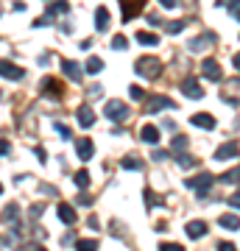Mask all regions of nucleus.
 Wrapping results in <instances>:
<instances>
[{"instance_id":"41","label":"nucleus","mask_w":240,"mask_h":251,"mask_svg":"<svg viewBox=\"0 0 240 251\" xmlns=\"http://www.w3.org/2000/svg\"><path fill=\"white\" fill-rule=\"evenodd\" d=\"M160 3H162V9H176L179 6L176 0H160Z\"/></svg>"},{"instance_id":"26","label":"nucleus","mask_w":240,"mask_h":251,"mask_svg":"<svg viewBox=\"0 0 240 251\" xmlns=\"http://www.w3.org/2000/svg\"><path fill=\"white\" fill-rule=\"evenodd\" d=\"M17 218H20V206L17 204H9L6 209H3V221H11V224H14Z\"/></svg>"},{"instance_id":"33","label":"nucleus","mask_w":240,"mask_h":251,"mask_svg":"<svg viewBox=\"0 0 240 251\" xmlns=\"http://www.w3.org/2000/svg\"><path fill=\"white\" fill-rule=\"evenodd\" d=\"M129 95H132V100H142V98H145V90H142V87H137V84H134L132 90H129Z\"/></svg>"},{"instance_id":"47","label":"nucleus","mask_w":240,"mask_h":251,"mask_svg":"<svg viewBox=\"0 0 240 251\" xmlns=\"http://www.w3.org/2000/svg\"><path fill=\"white\" fill-rule=\"evenodd\" d=\"M9 246V237H0V249H6Z\"/></svg>"},{"instance_id":"46","label":"nucleus","mask_w":240,"mask_h":251,"mask_svg":"<svg viewBox=\"0 0 240 251\" xmlns=\"http://www.w3.org/2000/svg\"><path fill=\"white\" fill-rule=\"evenodd\" d=\"M87 226H89V229H98V218L92 215V218H89V221H87Z\"/></svg>"},{"instance_id":"18","label":"nucleus","mask_w":240,"mask_h":251,"mask_svg":"<svg viewBox=\"0 0 240 251\" xmlns=\"http://www.w3.org/2000/svg\"><path fill=\"white\" fill-rule=\"evenodd\" d=\"M56 212H59V221H62V224H67V226L76 224V209H73V206L59 204V209H56Z\"/></svg>"},{"instance_id":"39","label":"nucleus","mask_w":240,"mask_h":251,"mask_svg":"<svg viewBox=\"0 0 240 251\" xmlns=\"http://www.w3.org/2000/svg\"><path fill=\"white\" fill-rule=\"evenodd\" d=\"M226 9H229L232 14H235V17L240 20V0H235V3H229V6H226Z\"/></svg>"},{"instance_id":"48","label":"nucleus","mask_w":240,"mask_h":251,"mask_svg":"<svg viewBox=\"0 0 240 251\" xmlns=\"http://www.w3.org/2000/svg\"><path fill=\"white\" fill-rule=\"evenodd\" d=\"M232 62H235V67L240 70V53H235V59H232Z\"/></svg>"},{"instance_id":"34","label":"nucleus","mask_w":240,"mask_h":251,"mask_svg":"<svg viewBox=\"0 0 240 251\" xmlns=\"http://www.w3.org/2000/svg\"><path fill=\"white\" fill-rule=\"evenodd\" d=\"M168 34H179V31H182V28H185V23H182V20H173V23H168Z\"/></svg>"},{"instance_id":"13","label":"nucleus","mask_w":240,"mask_h":251,"mask_svg":"<svg viewBox=\"0 0 240 251\" xmlns=\"http://www.w3.org/2000/svg\"><path fill=\"white\" fill-rule=\"evenodd\" d=\"M185 232H187V237L198 240V237H204V234H207V224H204V221H190V224L185 226Z\"/></svg>"},{"instance_id":"9","label":"nucleus","mask_w":240,"mask_h":251,"mask_svg":"<svg viewBox=\"0 0 240 251\" xmlns=\"http://www.w3.org/2000/svg\"><path fill=\"white\" fill-rule=\"evenodd\" d=\"M182 90H185V95H187V98H193V100L204 95V92H201V87H198V81L193 78V75H187V78L182 81Z\"/></svg>"},{"instance_id":"12","label":"nucleus","mask_w":240,"mask_h":251,"mask_svg":"<svg viewBox=\"0 0 240 251\" xmlns=\"http://www.w3.org/2000/svg\"><path fill=\"white\" fill-rule=\"evenodd\" d=\"M92 123H95V112H92V106H89V103L79 106V126L81 128H89Z\"/></svg>"},{"instance_id":"32","label":"nucleus","mask_w":240,"mask_h":251,"mask_svg":"<svg viewBox=\"0 0 240 251\" xmlns=\"http://www.w3.org/2000/svg\"><path fill=\"white\" fill-rule=\"evenodd\" d=\"M112 48H115V50H126V36L123 34H115V36H112Z\"/></svg>"},{"instance_id":"23","label":"nucleus","mask_w":240,"mask_h":251,"mask_svg":"<svg viewBox=\"0 0 240 251\" xmlns=\"http://www.w3.org/2000/svg\"><path fill=\"white\" fill-rule=\"evenodd\" d=\"M207 42H213V34H207V36H196V39L190 42V50H193V53H198V50H204Z\"/></svg>"},{"instance_id":"31","label":"nucleus","mask_w":240,"mask_h":251,"mask_svg":"<svg viewBox=\"0 0 240 251\" xmlns=\"http://www.w3.org/2000/svg\"><path fill=\"white\" fill-rule=\"evenodd\" d=\"M221 181H240V168H232L221 176Z\"/></svg>"},{"instance_id":"21","label":"nucleus","mask_w":240,"mask_h":251,"mask_svg":"<svg viewBox=\"0 0 240 251\" xmlns=\"http://www.w3.org/2000/svg\"><path fill=\"white\" fill-rule=\"evenodd\" d=\"M142 11V3H123V23H129L132 17H137Z\"/></svg>"},{"instance_id":"19","label":"nucleus","mask_w":240,"mask_h":251,"mask_svg":"<svg viewBox=\"0 0 240 251\" xmlns=\"http://www.w3.org/2000/svg\"><path fill=\"white\" fill-rule=\"evenodd\" d=\"M221 226H223V229H229V232H238V229H240V218L232 215V212H223V215H221Z\"/></svg>"},{"instance_id":"3","label":"nucleus","mask_w":240,"mask_h":251,"mask_svg":"<svg viewBox=\"0 0 240 251\" xmlns=\"http://www.w3.org/2000/svg\"><path fill=\"white\" fill-rule=\"evenodd\" d=\"M213 181H215V176H213V173H207V171H204V173H198V176H193V179H187L185 184H187L190 190H196L198 196H204L207 190L213 187Z\"/></svg>"},{"instance_id":"42","label":"nucleus","mask_w":240,"mask_h":251,"mask_svg":"<svg viewBox=\"0 0 240 251\" xmlns=\"http://www.w3.org/2000/svg\"><path fill=\"white\" fill-rule=\"evenodd\" d=\"M11 151V145H9V140H0V153H9Z\"/></svg>"},{"instance_id":"22","label":"nucleus","mask_w":240,"mask_h":251,"mask_svg":"<svg viewBox=\"0 0 240 251\" xmlns=\"http://www.w3.org/2000/svg\"><path fill=\"white\" fill-rule=\"evenodd\" d=\"M101 70H104V62H101L98 56H89V59H87V73H89V75H98Z\"/></svg>"},{"instance_id":"36","label":"nucleus","mask_w":240,"mask_h":251,"mask_svg":"<svg viewBox=\"0 0 240 251\" xmlns=\"http://www.w3.org/2000/svg\"><path fill=\"white\" fill-rule=\"evenodd\" d=\"M20 251H48L45 246H39V243H23V249Z\"/></svg>"},{"instance_id":"11","label":"nucleus","mask_w":240,"mask_h":251,"mask_svg":"<svg viewBox=\"0 0 240 251\" xmlns=\"http://www.w3.org/2000/svg\"><path fill=\"white\" fill-rule=\"evenodd\" d=\"M190 123L198 126V128H215V117L210 112H196V115L190 117Z\"/></svg>"},{"instance_id":"6","label":"nucleus","mask_w":240,"mask_h":251,"mask_svg":"<svg viewBox=\"0 0 240 251\" xmlns=\"http://www.w3.org/2000/svg\"><path fill=\"white\" fill-rule=\"evenodd\" d=\"M0 75H3V78H11V81H20L23 75H26V70H23V67H17V64L3 62V59H0Z\"/></svg>"},{"instance_id":"5","label":"nucleus","mask_w":240,"mask_h":251,"mask_svg":"<svg viewBox=\"0 0 240 251\" xmlns=\"http://www.w3.org/2000/svg\"><path fill=\"white\" fill-rule=\"evenodd\" d=\"M176 103L165 95H148L145 98V115H154V112H160V109H173Z\"/></svg>"},{"instance_id":"29","label":"nucleus","mask_w":240,"mask_h":251,"mask_svg":"<svg viewBox=\"0 0 240 251\" xmlns=\"http://www.w3.org/2000/svg\"><path fill=\"white\" fill-rule=\"evenodd\" d=\"M187 145H190V140H187L185 134H179V137H173V151H185Z\"/></svg>"},{"instance_id":"15","label":"nucleus","mask_w":240,"mask_h":251,"mask_svg":"<svg viewBox=\"0 0 240 251\" xmlns=\"http://www.w3.org/2000/svg\"><path fill=\"white\" fill-rule=\"evenodd\" d=\"M140 137H142L148 145H157V143H160V128H157V126H142V128H140Z\"/></svg>"},{"instance_id":"35","label":"nucleus","mask_w":240,"mask_h":251,"mask_svg":"<svg viewBox=\"0 0 240 251\" xmlns=\"http://www.w3.org/2000/svg\"><path fill=\"white\" fill-rule=\"evenodd\" d=\"M53 128H56V131H59V134L64 137V140H70V137H73V131H70V128H67L64 123H53Z\"/></svg>"},{"instance_id":"17","label":"nucleus","mask_w":240,"mask_h":251,"mask_svg":"<svg viewBox=\"0 0 240 251\" xmlns=\"http://www.w3.org/2000/svg\"><path fill=\"white\" fill-rule=\"evenodd\" d=\"M95 28H98V31H107L109 28V9L107 6H98V9H95Z\"/></svg>"},{"instance_id":"49","label":"nucleus","mask_w":240,"mask_h":251,"mask_svg":"<svg viewBox=\"0 0 240 251\" xmlns=\"http://www.w3.org/2000/svg\"><path fill=\"white\" fill-rule=\"evenodd\" d=\"M0 193H3V184H0Z\"/></svg>"},{"instance_id":"14","label":"nucleus","mask_w":240,"mask_h":251,"mask_svg":"<svg viewBox=\"0 0 240 251\" xmlns=\"http://www.w3.org/2000/svg\"><path fill=\"white\" fill-rule=\"evenodd\" d=\"M201 70H204V75L210 81H221V67H218V62H215V59H204Z\"/></svg>"},{"instance_id":"44","label":"nucleus","mask_w":240,"mask_h":251,"mask_svg":"<svg viewBox=\"0 0 240 251\" xmlns=\"http://www.w3.org/2000/svg\"><path fill=\"white\" fill-rule=\"evenodd\" d=\"M218 251H235V246L232 243H218Z\"/></svg>"},{"instance_id":"27","label":"nucleus","mask_w":240,"mask_h":251,"mask_svg":"<svg viewBox=\"0 0 240 251\" xmlns=\"http://www.w3.org/2000/svg\"><path fill=\"white\" fill-rule=\"evenodd\" d=\"M76 251H98V240H76Z\"/></svg>"},{"instance_id":"37","label":"nucleus","mask_w":240,"mask_h":251,"mask_svg":"<svg viewBox=\"0 0 240 251\" xmlns=\"http://www.w3.org/2000/svg\"><path fill=\"white\" fill-rule=\"evenodd\" d=\"M160 251H185V249H182V246H176V243H162Z\"/></svg>"},{"instance_id":"16","label":"nucleus","mask_w":240,"mask_h":251,"mask_svg":"<svg viewBox=\"0 0 240 251\" xmlns=\"http://www.w3.org/2000/svg\"><path fill=\"white\" fill-rule=\"evenodd\" d=\"M42 92L45 95H51V98H62V84L53 78H45L42 81Z\"/></svg>"},{"instance_id":"43","label":"nucleus","mask_w":240,"mask_h":251,"mask_svg":"<svg viewBox=\"0 0 240 251\" xmlns=\"http://www.w3.org/2000/svg\"><path fill=\"white\" fill-rule=\"evenodd\" d=\"M229 204H232V206H238V209H240V190H238V193H235V196L229 198Z\"/></svg>"},{"instance_id":"45","label":"nucleus","mask_w":240,"mask_h":251,"mask_svg":"<svg viewBox=\"0 0 240 251\" xmlns=\"http://www.w3.org/2000/svg\"><path fill=\"white\" fill-rule=\"evenodd\" d=\"M79 204L89 206V204H92V198H89V196H84V193H81V196H79Z\"/></svg>"},{"instance_id":"4","label":"nucleus","mask_w":240,"mask_h":251,"mask_svg":"<svg viewBox=\"0 0 240 251\" xmlns=\"http://www.w3.org/2000/svg\"><path fill=\"white\" fill-rule=\"evenodd\" d=\"M221 100L229 103V106H240V78L226 81V87H223V92H221Z\"/></svg>"},{"instance_id":"24","label":"nucleus","mask_w":240,"mask_h":251,"mask_svg":"<svg viewBox=\"0 0 240 251\" xmlns=\"http://www.w3.org/2000/svg\"><path fill=\"white\" fill-rule=\"evenodd\" d=\"M179 168H185V171H190V168H196L198 165V159L196 156H190V153H179Z\"/></svg>"},{"instance_id":"30","label":"nucleus","mask_w":240,"mask_h":251,"mask_svg":"<svg viewBox=\"0 0 240 251\" xmlns=\"http://www.w3.org/2000/svg\"><path fill=\"white\" fill-rule=\"evenodd\" d=\"M76 184H79L81 190L89 187V173L87 171H79V173H76Z\"/></svg>"},{"instance_id":"40","label":"nucleus","mask_w":240,"mask_h":251,"mask_svg":"<svg viewBox=\"0 0 240 251\" xmlns=\"http://www.w3.org/2000/svg\"><path fill=\"white\" fill-rule=\"evenodd\" d=\"M157 204V196H154L151 190H145V206H154Z\"/></svg>"},{"instance_id":"1","label":"nucleus","mask_w":240,"mask_h":251,"mask_svg":"<svg viewBox=\"0 0 240 251\" xmlns=\"http://www.w3.org/2000/svg\"><path fill=\"white\" fill-rule=\"evenodd\" d=\"M134 70L140 73L142 78H157V75L162 73V62L157 59V56H140L137 64H134Z\"/></svg>"},{"instance_id":"25","label":"nucleus","mask_w":240,"mask_h":251,"mask_svg":"<svg viewBox=\"0 0 240 251\" xmlns=\"http://www.w3.org/2000/svg\"><path fill=\"white\" fill-rule=\"evenodd\" d=\"M137 42H142V45H157V42H160V36L148 34V31H137Z\"/></svg>"},{"instance_id":"2","label":"nucleus","mask_w":240,"mask_h":251,"mask_svg":"<svg viewBox=\"0 0 240 251\" xmlns=\"http://www.w3.org/2000/svg\"><path fill=\"white\" fill-rule=\"evenodd\" d=\"M104 112H107V117L109 120H112V123H123L126 117H129V106H126L123 100H107V109H104Z\"/></svg>"},{"instance_id":"20","label":"nucleus","mask_w":240,"mask_h":251,"mask_svg":"<svg viewBox=\"0 0 240 251\" xmlns=\"http://www.w3.org/2000/svg\"><path fill=\"white\" fill-rule=\"evenodd\" d=\"M67 11H70V6H67L64 0H59V3H53V6H48V11H45V17H48V20H53L56 14H67Z\"/></svg>"},{"instance_id":"7","label":"nucleus","mask_w":240,"mask_h":251,"mask_svg":"<svg viewBox=\"0 0 240 251\" xmlns=\"http://www.w3.org/2000/svg\"><path fill=\"white\" fill-rule=\"evenodd\" d=\"M76 153H79V159H92V153H95V145H92V140H87V137H79L76 140Z\"/></svg>"},{"instance_id":"8","label":"nucleus","mask_w":240,"mask_h":251,"mask_svg":"<svg viewBox=\"0 0 240 251\" xmlns=\"http://www.w3.org/2000/svg\"><path fill=\"white\" fill-rule=\"evenodd\" d=\"M238 151H240V145L235 143V140H229V143H223L218 151H215V159L218 162H226V159H232V156H238Z\"/></svg>"},{"instance_id":"10","label":"nucleus","mask_w":240,"mask_h":251,"mask_svg":"<svg viewBox=\"0 0 240 251\" xmlns=\"http://www.w3.org/2000/svg\"><path fill=\"white\" fill-rule=\"evenodd\" d=\"M62 70H64V75H67L73 84H79V81H81V67H79V62H73V59H64V62H62Z\"/></svg>"},{"instance_id":"38","label":"nucleus","mask_w":240,"mask_h":251,"mask_svg":"<svg viewBox=\"0 0 240 251\" xmlns=\"http://www.w3.org/2000/svg\"><path fill=\"white\" fill-rule=\"evenodd\" d=\"M151 159H157V162H162V159H168V151H162V148H157V151L151 153Z\"/></svg>"},{"instance_id":"28","label":"nucleus","mask_w":240,"mask_h":251,"mask_svg":"<svg viewBox=\"0 0 240 251\" xmlns=\"http://www.w3.org/2000/svg\"><path fill=\"white\" fill-rule=\"evenodd\" d=\"M120 165H123L126 171H140V168H142V162L137 159V156H126V159L120 162Z\"/></svg>"}]
</instances>
